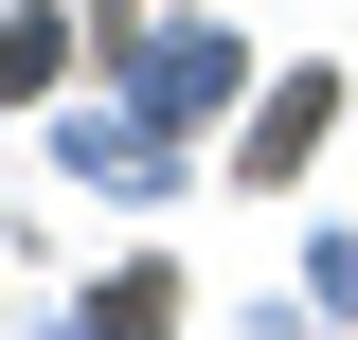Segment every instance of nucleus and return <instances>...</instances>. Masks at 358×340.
I'll return each mask as SVG.
<instances>
[{"instance_id":"obj_1","label":"nucleus","mask_w":358,"mask_h":340,"mask_svg":"<svg viewBox=\"0 0 358 340\" xmlns=\"http://www.w3.org/2000/svg\"><path fill=\"white\" fill-rule=\"evenodd\" d=\"M322 126H341V90H322V72H305V90H268V126H251V179H287Z\"/></svg>"},{"instance_id":"obj_2","label":"nucleus","mask_w":358,"mask_h":340,"mask_svg":"<svg viewBox=\"0 0 358 340\" xmlns=\"http://www.w3.org/2000/svg\"><path fill=\"white\" fill-rule=\"evenodd\" d=\"M54 54H72L54 18H0V108H18V90H54Z\"/></svg>"}]
</instances>
